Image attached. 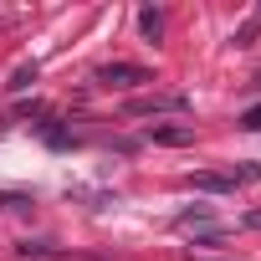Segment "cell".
Segmentation results:
<instances>
[{
	"label": "cell",
	"instance_id": "cell-1",
	"mask_svg": "<svg viewBox=\"0 0 261 261\" xmlns=\"http://www.w3.org/2000/svg\"><path fill=\"white\" fill-rule=\"evenodd\" d=\"M185 108H190L185 92H154V97H134L123 113L128 118H159V113H185Z\"/></svg>",
	"mask_w": 261,
	"mask_h": 261
},
{
	"label": "cell",
	"instance_id": "cell-2",
	"mask_svg": "<svg viewBox=\"0 0 261 261\" xmlns=\"http://www.w3.org/2000/svg\"><path fill=\"white\" fill-rule=\"evenodd\" d=\"M97 82L102 87H139V82H154V77L139 62H108V67H97Z\"/></svg>",
	"mask_w": 261,
	"mask_h": 261
},
{
	"label": "cell",
	"instance_id": "cell-3",
	"mask_svg": "<svg viewBox=\"0 0 261 261\" xmlns=\"http://www.w3.org/2000/svg\"><path fill=\"white\" fill-rule=\"evenodd\" d=\"M144 139L164 144V149H185V144H195V123H159V128H149Z\"/></svg>",
	"mask_w": 261,
	"mask_h": 261
},
{
	"label": "cell",
	"instance_id": "cell-4",
	"mask_svg": "<svg viewBox=\"0 0 261 261\" xmlns=\"http://www.w3.org/2000/svg\"><path fill=\"white\" fill-rule=\"evenodd\" d=\"M190 190H200V195H230L236 185H230V174H215V169H200V174H190Z\"/></svg>",
	"mask_w": 261,
	"mask_h": 261
},
{
	"label": "cell",
	"instance_id": "cell-5",
	"mask_svg": "<svg viewBox=\"0 0 261 261\" xmlns=\"http://www.w3.org/2000/svg\"><path fill=\"white\" fill-rule=\"evenodd\" d=\"M174 225H179V230H205V236H220V230H215V215H210V205H195V210H185Z\"/></svg>",
	"mask_w": 261,
	"mask_h": 261
},
{
	"label": "cell",
	"instance_id": "cell-6",
	"mask_svg": "<svg viewBox=\"0 0 261 261\" xmlns=\"http://www.w3.org/2000/svg\"><path fill=\"white\" fill-rule=\"evenodd\" d=\"M139 31H144L149 41H159V36H164V11H159V6H144V11H139Z\"/></svg>",
	"mask_w": 261,
	"mask_h": 261
},
{
	"label": "cell",
	"instance_id": "cell-7",
	"mask_svg": "<svg viewBox=\"0 0 261 261\" xmlns=\"http://www.w3.org/2000/svg\"><path fill=\"white\" fill-rule=\"evenodd\" d=\"M41 139H46V144H51V149H72V134H67V128H57V123H51V118H46V123H41Z\"/></svg>",
	"mask_w": 261,
	"mask_h": 261
},
{
	"label": "cell",
	"instance_id": "cell-8",
	"mask_svg": "<svg viewBox=\"0 0 261 261\" xmlns=\"http://www.w3.org/2000/svg\"><path fill=\"white\" fill-rule=\"evenodd\" d=\"M31 82H36V62H31V67H21V72H16V77H11V87H16V92H26V87H31Z\"/></svg>",
	"mask_w": 261,
	"mask_h": 261
},
{
	"label": "cell",
	"instance_id": "cell-9",
	"mask_svg": "<svg viewBox=\"0 0 261 261\" xmlns=\"http://www.w3.org/2000/svg\"><path fill=\"white\" fill-rule=\"evenodd\" d=\"M241 128H251V134H261V102H256V108H246V113H241Z\"/></svg>",
	"mask_w": 261,
	"mask_h": 261
},
{
	"label": "cell",
	"instance_id": "cell-10",
	"mask_svg": "<svg viewBox=\"0 0 261 261\" xmlns=\"http://www.w3.org/2000/svg\"><path fill=\"white\" fill-rule=\"evenodd\" d=\"M21 205H31V200H21V195H0V210H21Z\"/></svg>",
	"mask_w": 261,
	"mask_h": 261
},
{
	"label": "cell",
	"instance_id": "cell-11",
	"mask_svg": "<svg viewBox=\"0 0 261 261\" xmlns=\"http://www.w3.org/2000/svg\"><path fill=\"white\" fill-rule=\"evenodd\" d=\"M246 225H251V230H261V210H246Z\"/></svg>",
	"mask_w": 261,
	"mask_h": 261
}]
</instances>
